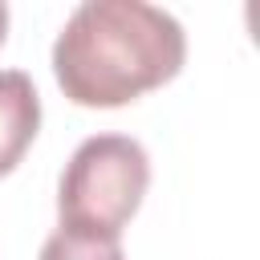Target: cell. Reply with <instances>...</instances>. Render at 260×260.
<instances>
[{"label": "cell", "instance_id": "obj_1", "mask_svg": "<svg viewBox=\"0 0 260 260\" xmlns=\"http://www.w3.org/2000/svg\"><path fill=\"white\" fill-rule=\"evenodd\" d=\"M183 61V24L142 0H85L53 41L61 93L89 110H114L167 85Z\"/></svg>", "mask_w": 260, "mask_h": 260}, {"label": "cell", "instance_id": "obj_2", "mask_svg": "<svg viewBox=\"0 0 260 260\" xmlns=\"http://www.w3.org/2000/svg\"><path fill=\"white\" fill-rule=\"evenodd\" d=\"M150 187V158L130 134H93L85 138L57 183V219L61 232L89 240H118L122 228L142 207Z\"/></svg>", "mask_w": 260, "mask_h": 260}, {"label": "cell", "instance_id": "obj_3", "mask_svg": "<svg viewBox=\"0 0 260 260\" xmlns=\"http://www.w3.org/2000/svg\"><path fill=\"white\" fill-rule=\"evenodd\" d=\"M41 130V98L24 69H0V175L16 171Z\"/></svg>", "mask_w": 260, "mask_h": 260}, {"label": "cell", "instance_id": "obj_4", "mask_svg": "<svg viewBox=\"0 0 260 260\" xmlns=\"http://www.w3.org/2000/svg\"><path fill=\"white\" fill-rule=\"evenodd\" d=\"M41 260H126L118 240H89V236H73V232H53L41 248Z\"/></svg>", "mask_w": 260, "mask_h": 260}, {"label": "cell", "instance_id": "obj_5", "mask_svg": "<svg viewBox=\"0 0 260 260\" xmlns=\"http://www.w3.org/2000/svg\"><path fill=\"white\" fill-rule=\"evenodd\" d=\"M4 37H8V4H0V45H4Z\"/></svg>", "mask_w": 260, "mask_h": 260}]
</instances>
